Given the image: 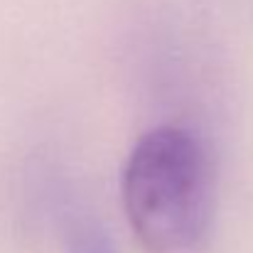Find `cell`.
<instances>
[{"label":"cell","instance_id":"1","mask_svg":"<svg viewBox=\"0 0 253 253\" xmlns=\"http://www.w3.org/2000/svg\"><path fill=\"white\" fill-rule=\"evenodd\" d=\"M126 216L150 253L199 246L211 209V172L199 138L182 126H155L133 145L121 182Z\"/></svg>","mask_w":253,"mask_h":253},{"label":"cell","instance_id":"2","mask_svg":"<svg viewBox=\"0 0 253 253\" xmlns=\"http://www.w3.org/2000/svg\"><path fill=\"white\" fill-rule=\"evenodd\" d=\"M69 253H116V246L98 224L82 221L69 234Z\"/></svg>","mask_w":253,"mask_h":253}]
</instances>
